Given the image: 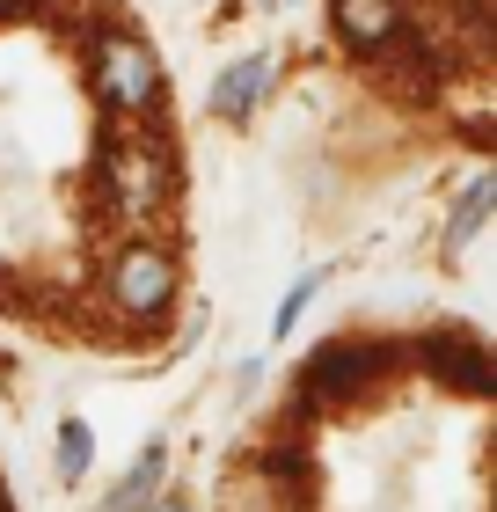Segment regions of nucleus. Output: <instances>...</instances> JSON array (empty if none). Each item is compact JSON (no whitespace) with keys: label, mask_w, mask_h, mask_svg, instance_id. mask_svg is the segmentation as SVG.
<instances>
[{"label":"nucleus","mask_w":497,"mask_h":512,"mask_svg":"<svg viewBox=\"0 0 497 512\" xmlns=\"http://www.w3.org/2000/svg\"><path fill=\"white\" fill-rule=\"evenodd\" d=\"M96 183H103V198L117 213H147V205H161L176 191V161H169L161 139H125L117 118H110L103 147H96Z\"/></svg>","instance_id":"f257e3e1"},{"label":"nucleus","mask_w":497,"mask_h":512,"mask_svg":"<svg viewBox=\"0 0 497 512\" xmlns=\"http://www.w3.org/2000/svg\"><path fill=\"white\" fill-rule=\"evenodd\" d=\"M88 66H96V96H103L110 118H147V110L161 103V66H154V52L132 30H96Z\"/></svg>","instance_id":"f03ea898"},{"label":"nucleus","mask_w":497,"mask_h":512,"mask_svg":"<svg viewBox=\"0 0 497 512\" xmlns=\"http://www.w3.org/2000/svg\"><path fill=\"white\" fill-rule=\"evenodd\" d=\"M395 366L388 344H322L315 359H307V374H300V410H344L351 395H366L373 381H381Z\"/></svg>","instance_id":"7ed1b4c3"},{"label":"nucleus","mask_w":497,"mask_h":512,"mask_svg":"<svg viewBox=\"0 0 497 512\" xmlns=\"http://www.w3.org/2000/svg\"><path fill=\"white\" fill-rule=\"evenodd\" d=\"M110 308L117 315H161L176 300V256L169 249H154V242H132V249H117L110 256Z\"/></svg>","instance_id":"20e7f679"},{"label":"nucleus","mask_w":497,"mask_h":512,"mask_svg":"<svg viewBox=\"0 0 497 512\" xmlns=\"http://www.w3.org/2000/svg\"><path fill=\"white\" fill-rule=\"evenodd\" d=\"M366 59H373V74H381V81L395 88V96H432V81L446 74L439 52H432V37L410 30V22H402V30H395L388 44H373Z\"/></svg>","instance_id":"39448f33"},{"label":"nucleus","mask_w":497,"mask_h":512,"mask_svg":"<svg viewBox=\"0 0 497 512\" xmlns=\"http://www.w3.org/2000/svg\"><path fill=\"white\" fill-rule=\"evenodd\" d=\"M417 359L432 366L446 388H461V395H490V352H483L476 337L439 330V337H424V344H417Z\"/></svg>","instance_id":"423d86ee"},{"label":"nucleus","mask_w":497,"mask_h":512,"mask_svg":"<svg viewBox=\"0 0 497 512\" xmlns=\"http://www.w3.org/2000/svg\"><path fill=\"white\" fill-rule=\"evenodd\" d=\"M337 37L351 44V52H373V44H388L402 30V0H337Z\"/></svg>","instance_id":"0eeeda50"},{"label":"nucleus","mask_w":497,"mask_h":512,"mask_svg":"<svg viewBox=\"0 0 497 512\" xmlns=\"http://www.w3.org/2000/svg\"><path fill=\"white\" fill-rule=\"evenodd\" d=\"M271 74H278V66L264 59V52H256V59H242V66H227V74H220V88H212V118H249V110H256V96H264V88H271Z\"/></svg>","instance_id":"6e6552de"},{"label":"nucleus","mask_w":497,"mask_h":512,"mask_svg":"<svg viewBox=\"0 0 497 512\" xmlns=\"http://www.w3.org/2000/svg\"><path fill=\"white\" fill-rule=\"evenodd\" d=\"M212 512H300V491L286 476H271V469H256V476H234L227 491H220V505Z\"/></svg>","instance_id":"1a4fd4ad"},{"label":"nucleus","mask_w":497,"mask_h":512,"mask_svg":"<svg viewBox=\"0 0 497 512\" xmlns=\"http://www.w3.org/2000/svg\"><path fill=\"white\" fill-rule=\"evenodd\" d=\"M161 476H169V454L147 447V454H139L132 469H125V483H117V491L103 498V512H147V498L161 491Z\"/></svg>","instance_id":"9d476101"},{"label":"nucleus","mask_w":497,"mask_h":512,"mask_svg":"<svg viewBox=\"0 0 497 512\" xmlns=\"http://www.w3.org/2000/svg\"><path fill=\"white\" fill-rule=\"evenodd\" d=\"M490 205H497V183H490V176H483V183H468L461 205H454V220H446V249H461L468 235H476V227L490 220Z\"/></svg>","instance_id":"9b49d317"},{"label":"nucleus","mask_w":497,"mask_h":512,"mask_svg":"<svg viewBox=\"0 0 497 512\" xmlns=\"http://www.w3.org/2000/svg\"><path fill=\"white\" fill-rule=\"evenodd\" d=\"M88 461H96V432H88V417H66V425H59V476L81 483Z\"/></svg>","instance_id":"f8f14e48"},{"label":"nucleus","mask_w":497,"mask_h":512,"mask_svg":"<svg viewBox=\"0 0 497 512\" xmlns=\"http://www.w3.org/2000/svg\"><path fill=\"white\" fill-rule=\"evenodd\" d=\"M315 286H322V271H307V278H300V286L286 293V308H278V337H286V330H293V322L307 315V300H315Z\"/></svg>","instance_id":"ddd939ff"},{"label":"nucleus","mask_w":497,"mask_h":512,"mask_svg":"<svg viewBox=\"0 0 497 512\" xmlns=\"http://www.w3.org/2000/svg\"><path fill=\"white\" fill-rule=\"evenodd\" d=\"M22 300H30V286H22V278L0 264V308H22Z\"/></svg>","instance_id":"4468645a"},{"label":"nucleus","mask_w":497,"mask_h":512,"mask_svg":"<svg viewBox=\"0 0 497 512\" xmlns=\"http://www.w3.org/2000/svg\"><path fill=\"white\" fill-rule=\"evenodd\" d=\"M154 512H191V505H183V498H154Z\"/></svg>","instance_id":"2eb2a0df"},{"label":"nucleus","mask_w":497,"mask_h":512,"mask_svg":"<svg viewBox=\"0 0 497 512\" xmlns=\"http://www.w3.org/2000/svg\"><path fill=\"white\" fill-rule=\"evenodd\" d=\"M8 15H22V0H0V22H8Z\"/></svg>","instance_id":"dca6fc26"},{"label":"nucleus","mask_w":497,"mask_h":512,"mask_svg":"<svg viewBox=\"0 0 497 512\" xmlns=\"http://www.w3.org/2000/svg\"><path fill=\"white\" fill-rule=\"evenodd\" d=\"M22 8H44V0H22Z\"/></svg>","instance_id":"f3484780"},{"label":"nucleus","mask_w":497,"mask_h":512,"mask_svg":"<svg viewBox=\"0 0 497 512\" xmlns=\"http://www.w3.org/2000/svg\"><path fill=\"white\" fill-rule=\"evenodd\" d=\"M0 512H8V498H0Z\"/></svg>","instance_id":"a211bd4d"}]
</instances>
